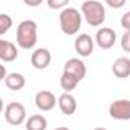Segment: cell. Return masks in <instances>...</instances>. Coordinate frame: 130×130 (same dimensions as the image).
I'll return each instance as SVG.
<instances>
[{
	"label": "cell",
	"mask_w": 130,
	"mask_h": 130,
	"mask_svg": "<svg viewBox=\"0 0 130 130\" xmlns=\"http://www.w3.org/2000/svg\"><path fill=\"white\" fill-rule=\"evenodd\" d=\"M38 41V26L33 20H23L17 26V44L23 50H30Z\"/></svg>",
	"instance_id": "obj_1"
},
{
	"label": "cell",
	"mask_w": 130,
	"mask_h": 130,
	"mask_svg": "<svg viewBox=\"0 0 130 130\" xmlns=\"http://www.w3.org/2000/svg\"><path fill=\"white\" fill-rule=\"evenodd\" d=\"M82 17L86 20V23L92 27H100L106 20V9L104 5L98 0H85L80 8Z\"/></svg>",
	"instance_id": "obj_2"
},
{
	"label": "cell",
	"mask_w": 130,
	"mask_h": 130,
	"mask_svg": "<svg viewBox=\"0 0 130 130\" xmlns=\"http://www.w3.org/2000/svg\"><path fill=\"white\" fill-rule=\"evenodd\" d=\"M82 14L80 11H77L76 8H70L67 6L61 11L59 14V26H61V30L68 35V36H73L79 32V29L82 27Z\"/></svg>",
	"instance_id": "obj_3"
},
{
	"label": "cell",
	"mask_w": 130,
	"mask_h": 130,
	"mask_svg": "<svg viewBox=\"0 0 130 130\" xmlns=\"http://www.w3.org/2000/svg\"><path fill=\"white\" fill-rule=\"evenodd\" d=\"M5 120L11 126H21L27 120V112L24 104L18 101H11L5 107Z\"/></svg>",
	"instance_id": "obj_4"
},
{
	"label": "cell",
	"mask_w": 130,
	"mask_h": 130,
	"mask_svg": "<svg viewBox=\"0 0 130 130\" xmlns=\"http://www.w3.org/2000/svg\"><path fill=\"white\" fill-rule=\"evenodd\" d=\"M109 115L118 121H129L130 120V100L129 98H118L110 103Z\"/></svg>",
	"instance_id": "obj_5"
},
{
	"label": "cell",
	"mask_w": 130,
	"mask_h": 130,
	"mask_svg": "<svg viewBox=\"0 0 130 130\" xmlns=\"http://www.w3.org/2000/svg\"><path fill=\"white\" fill-rule=\"evenodd\" d=\"M56 104H58V97L52 91L42 89V91H38L35 94V106L42 112L52 110Z\"/></svg>",
	"instance_id": "obj_6"
},
{
	"label": "cell",
	"mask_w": 130,
	"mask_h": 130,
	"mask_svg": "<svg viewBox=\"0 0 130 130\" xmlns=\"http://www.w3.org/2000/svg\"><path fill=\"white\" fill-rule=\"evenodd\" d=\"M95 44L103 50H109L117 42V32L112 27H101L95 33Z\"/></svg>",
	"instance_id": "obj_7"
},
{
	"label": "cell",
	"mask_w": 130,
	"mask_h": 130,
	"mask_svg": "<svg viewBox=\"0 0 130 130\" xmlns=\"http://www.w3.org/2000/svg\"><path fill=\"white\" fill-rule=\"evenodd\" d=\"M94 44L95 41L92 39L91 35L88 33H80L76 41H74V50L77 52V55H80L82 58H88L92 55L94 52Z\"/></svg>",
	"instance_id": "obj_8"
},
{
	"label": "cell",
	"mask_w": 130,
	"mask_h": 130,
	"mask_svg": "<svg viewBox=\"0 0 130 130\" xmlns=\"http://www.w3.org/2000/svg\"><path fill=\"white\" fill-rule=\"evenodd\" d=\"M52 62V53L48 48L45 47H39L35 48L30 56V64L35 70H45Z\"/></svg>",
	"instance_id": "obj_9"
},
{
	"label": "cell",
	"mask_w": 130,
	"mask_h": 130,
	"mask_svg": "<svg viewBox=\"0 0 130 130\" xmlns=\"http://www.w3.org/2000/svg\"><path fill=\"white\" fill-rule=\"evenodd\" d=\"M64 71L74 76L77 80H83V77L86 76V65L79 58H70L64 65Z\"/></svg>",
	"instance_id": "obj_10"
},
{
	"label": "cell",
	"mask_w": 130,
	"mask_h": 130,
	"mask_svg": "<svg viewBox=\"0 0 130 130\" xmlns=\"http://www.w3.org/2000/svg\"><path fill=\"white\" fill-rule=\"evenodd\" d=\"M58 106H59L61 112H62L64 115H67V117L73 115V113L77 110V101H76V98H74V95H73L71 92H64V94H61V95L58 97Z\"/></svg>",
	"instance_id": "obj_11"
},
{
	"label": "cell",
	"mask_w": 130,
	"mask_h": 130,
	"mask_svg": "<svg viewBox=\"0 0 130 130\" xmlns=\"http://www.w3.org/2000/svg\"><path fill=\"white\" fill-rule=\"evenodd\" d=\"M18 58V48L14 42L0 38V61L3 62H14Z\"/></svg>",
	"instance_id": "obj_12"
},
{
	"label": "cell",
	"mask_w": 130,
	"mask_h": 130,
	"mask_svg": "<svg viewBox=\"0 0 130 130\" xmlns=\"http://www.w3.org/2000/svg\"><path fill=\"white\" fill-rule=\"evenodd\" d=\"M112 73L118 79L130 77V58H126V56L117 58L112 64Z\"/></svg>",
	"instance_id": "obj_13"
},
{
	"label": "cell",
	"mask_w": 130,
	"mask_h": 130,
	"mask_svg": "<svg viewBox=\"0 0 130 130\" xmlns=\"http://www.w3.org/2000/svg\"><path fill=\"white\" fill-rule=\"evenodd\" d=\"M5 85L11 91H21L26 86V77L21 73H8L5 77Z\"/></svg>",
	"instance_id": "obj_14"
},
{
	"label": "cell",
	"mask_w": 130,
	"mask_h": 130,
	"mask_svg": "<svg viewBox=\"0 0 130 130\" xmlns=\"http://www.w3.org/2000/svg\"><path fill=\"white\" fill-rule=\"evenodd\" d=\"M26 130H47V118L41 113L30 115L26 120Z\"/></svg>",
	"instance_id": "obj_15"
},
{
	"label": "cell",
	"mask_w": 130,
	"mask_h": 130,
	"mask_svg": "<svg viewBox=\"0 0 130 130\" xmlns=\"http://www.w3.org/2000/svg\"><path fill=\"white\" fill-rule=\"evenodd\" d=\"M79 82L80 80H77L74 76H71V74H68V73H62V76H61V79H59V85H61V88L64 89V92H71V91H74L76 89V86L79 85Z\"/></svg>",
	"instance_id": "obj_16"
},
{
	"label": "cell",
	"mask_w": 130,
	"mask_h": 130,
	"mask_svg": "<svg viewBox=\"0 0 130 130\" xmlns=\"http://www.w3.org/2000/svg\"><path fill=\"white\" fill-rule=\"evenodd\" d=\"M12 24H14V20H12L11 15H8V14H0V36L8 32V30L12 27Z\"/></svg>",
	"instance_id": "obj_17"
},
{
	"label": "cell",
	"mask_w": 130,
	"mask_h": 130,
	"mask_svg": "<svg viewBox=\"0 0 130 130\" xmlns=\"http://www.w3.org/2000/svg\"><path fill=\"white\" fill-rule=\"evenodd\" d=\"M70 3V0H47V6L50 9H64L67 8V5Z\"/></svg>",
	"instance_id": "obj_18"
},
{
	"label": "cell",
	"mask_w": 130,
	"mask_h": 130,
	"mask_svg": "<svg viewBox=\"0 0 130 130\" xmlns=\"http://www.w3.org/2000/svg\"><path fill=\"white\" fill-rule=\"evenodd\" d=\"M121 48L126 53H130V30H126L121 36Z\"/></svg>",
	"instance_id": "obj_19"
},
{
	"label": "cell",
	"mask_w": 130,
	"mask_h": 130,
	"mask_svg": "<svg viewBox=\"0 0 130 130\" xmlns=\"http://www.w3.org/2000/svg\"><path fill=\"white\" fill-rule=\"evenodd\" d=\"M120 24H121V27H123V29L130 30V11H127L126 14H123L121 20H120Z\"/></svg>",
	"instance_id": "obj_20"
},
{
	"label": "cell",
	"mask_w": 130,
	"mask_h": 130,
	"mask_svg": "<svg viewBox=\"0 0 130 130\" xmlns=\"http://www.w3.org/2000/svg\"><path fill=\"white\" fill-rule=\"evenodd\" d=\"M104 2H106V5H109L113 9H120L126 5V0H104Z\"/></svg>",
	"instance_id": "obj_21"
},
{
	"label": "cell",
	"mask_w": 130,
	"mask_h": 130,
	"mask_svg": "<svg viewBox=\"0 0 130 130\" xmlns=\"http://www.w3.org/2000/svg\"><path fill=\"white\" fill-rule=\"evenodd\" d=\"M42 2H44V0H23V3H24V5H27V6H30V8L39 6Z\"/></svg>",
	"instance_id": "obj_22"
},
{
	"label": "cell",
	"mask_w": 130,
	"mask_h": 130,
	"mask_svg": "<svg viewBox=\"0 0 130 130\" xmlns=\"http://www.w3.org/2000/svg\"><path fill=\"white\" fill-rule=\"evenodd\" d=\"M8 76V71H6V67L3 64H0V82L5 80V77Z\"/></svg>",
	"instance_id": "obj_23"
},
{
	"label": "cell",
	"mask_w": 130,
	"mask_h": 130,
	"mask_svg": "<svg viewBox=\"0 0 130 130\" xmlns=\"http://www.w3.org/2000/svg\"><path fill=\"white\" fill-rule=\"evenodd\" d=\"M3 109H5V104H3V100H2V97H0V113L3 112Z\"/></svg>",
	"instance_id": "obj_24"
},
{
	"label": "cell",
	"mask_w": 130,
	"mask_h": 130,
	"mask_svg": "<svg viewBox=\"0 0 130 130\" xmlns=\"http://www.w3.org/2000/svg\"><path fill=\"white\" fill-rule=\"evenodd\" d=\"M53 130H71V129H68V127H56V129H53Z\"/></svg>",
	"instance_id": "obj_25"
},
{
	"label": "cell",
	"mask_w": 130,
	"mask_h": 130,
	"mask_svg": "<svg viewBox=\"0 0 130 130\" xmlns=\"http://www.w3.org/2000/svg\"><path fill=\"white\" fill-rule=\"evenodd\" d=\"M94 130H107V129H104V127H95Z\"/></svg>",
	"instance_id": "obj_26"
},
{
	"label": "cell",
	"mask_w": 130,
	"mask_h": 130,
	"mask_svg": "<svg viewBox=\"0 0 130 130\" xmlns=\"http://www.w3.org/2000/svg\"><path fill=\"white\" fill-rule=\"evenodd\" d=\"M126 2H127V0H126Z\"/></svg>",
	"instance_id": "obj_27"
}]
</instances>
